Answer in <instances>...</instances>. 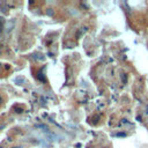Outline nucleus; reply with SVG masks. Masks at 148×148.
Returning a JSON list of instances; mask_svg holds the SVG:
<instances>
[{
	"mask_svg": "<svg viewBox=\"0 0 148 148\" xmlns=\"http://www.w3.org/2000/svg\"><path fill=\"white\" fill-rule=\"evenodd\" d=\"M145 113L148 116V105H146V106H145Z\"/></svg>",
	"mask_w": 148,
	"mask_h": 148,
	"instance_id": "1",
	"label": "nucleus"
}]
</instances>
